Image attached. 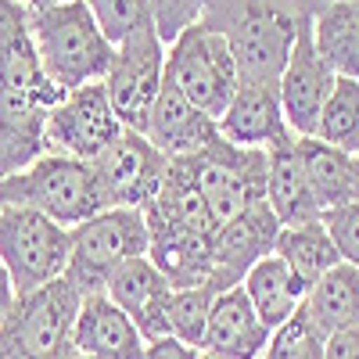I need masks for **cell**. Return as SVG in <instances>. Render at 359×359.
I'll return each instance as SVG.
<instances>
[{"label":"cell","mask_w":359,"mask_h":359,"mask_svg":"<svg viewBox=\"0 0 359 359\" xmlns=\"http://www.w3.org/2000/svg\"><path fill=\"white\" fill-rule=\"evenodd\" d=\"M201 18H205V0H151V22L165 47Z\"/></svg>","instance_id":"cell-30"},{"label":"cell","mask_w":359,"mask_h":359,"mask_svg":"<svg viewBox=\"0 0 359 359\" xmlns=\"http://www.w3.org/2000/svg\"><path fill=\"white\" fill-rule=\"evenodd\" d=\"M269 155V176H266V205L273 208L280 226H306L320 223L323 208L313 198L309 176L298 155V137H287L273 147H266Z\"/></svg>","instance_id":"cell-18"},{"label":"cell","mask_w":359,"mask_h":359,"mask_svg":"<svg viewBox=\"0 0 359 359\" xmlns=\"http://www.w3.org/2000/svg\"><path fill=\"white\" fill-rule=\"evenodd\" d=\"M352 162H355V176H359V151H355V155H352Z\"/></svg>","instance_id":"cell-36"},{"label":"cell","mask_w":359,"mask_h":359,"mask_svg":"<svg viewBox=\"0 0 359 359\" xmlns=\"http://www.w3.org/2000/svg\"><path fill=\"white\" fill-rule=\"evenodd\" d=\"M69 233H72V255L65 277L83 294L104 291V280L115 266L147 255V248H151V233H147V219L140 208H104V212L72 226Z\"/></svg>","instance_id":"cell-8"},{"label":"cell","mask_w":359,"mask_h":359,"mask_svg":"<svg viewBox=\"0 0 359 359\" xmlns=\"http://www.w3.org/2000/svg\"><path fill=\"white\" fill-rule=\"evenodd\" d=\"M327 359H359V323L327 338Z\"/></svg>","instance_id":"cell-33"},{"label":"cell","mask_w":359,"mask_h":359,"mask_svg":"<svg viewBox=\"0 0 359 359\" xmlns=\"http://www.w3.org/2000/svg\"><path fill=\"white\" fill-rule=\"evenodd\" d=\"M29 29H33V43L47 79L62 94L79 90L86 83H104L115 62V47L104 40L83 0L29 11Z\"/></svg>","instance_id":"cell-3"},{"label":"cell","mask_w":359,"mask_h":359,"mask_svg":"<svg viewBox=\"0 0 359 359\" xmlns=\"http://www.w3.org/2000/svg\"><path fill=\"white\" fill-rule=\"evenodd\" d=\"M72 341L79 359H144L147 348L137 323L104 291L83 298Z\"/></svg>","instance_id":"cell-16"},{"label":"cell","mask_w":359,"mask_h":359,"mask_svg":"<svg viewBox=\"0 0 359 359\" xmlns=\"http://www.w3.org/2000/svg\"><path fill=\"white\" fill-rule=\"evenodd\" d=\"M262 359H327V338L309 320V313L298 309L287 323H280L277 331L269 334Z\"/></svg>","instance_id":"cell-29"},{"label":"cell","mask_w":359,"mask_h":359,"mask_svg":"<svg viewBox=\"0 0 359 359\" xmlns=\"http://www.w3.org/2000/svg\"><path fill=\"white\" fill-rule=\"evenodd\" d=\"M316 140L331 144V147H341V151H348V155L359 151V83L355 79L338 76L331 97H327V104L320 111Z\"/></svg>","instance_id":"cell-26"},{"label":"cell","mask_w":359,"mask_h":359,"mask_svg":"<svg viewBox=\"0 0 359 359\" xmlns=\"http://www.w3.org/2000/svg\"><path fill=\"white\" fill-rule=\"evenodd\" d=\"M201 359H208V355H201Z\"/></svg>","instance_id":"cell-38"},{"label":"cell","mask_w":359,"mask_h":359,"mask_svg":"<svg viewBox=\"0 0 359 359\" xmlns=\"http://www.w3.org/2000/svg\"><path fill=\"white\" fill-rule=\"evenodd\" d=\"M165 79H172L194 108L219 123L237 94L241 72H237L230 43L198 22L165 47Z\"/></svg>","instance_id":"cell-7"},{"label":"cell","mask_w":359,"mask_h":359,"mask_svg":"<svg viewBox=\"0 0 359 359\" xmlns=\"http://www.w3.org/2000/svg\"><path fill=\"white\" fill-rule=\"evenodd\" d=\"M323 226H327V233H331L341 262L359 266V201L341 205V208H327Z\"/></svg>","instance_id":"cell-31"},{"label":"cell","mask_w":359,"mask_h":359,"mask_svg":"<svg viewBox=\"0 0 359 359\" xmlns=\"http://www.w3.org/2000/svg\"><path fill=\"white\" fill-rule=\"evenodd\" d=\"M123 123L111 108L104 83H86L57 101L47 111L43 140L47 155H69L79 162H97L108 147L123 137Z\"/></svg>","instance_id":"cell-9"},{"label":"cell","mask_w":359,"mask_h":359,"mask_svg":"<svg viewBox=\"0 0 359 359\" xmlns=\"http://www.w3.org/2000/svg\"><path fill=\"white\" fill-rule=\"evenodd\" d=\"M269 327L259 320L252 309L245 287L219 291L212 302L205 338H201V355L208 359H262L269 345Z\"/></svg>","instance_id":"cell-15"},{"label":"cell","mask_w":359,"mask_h":359,"mask_svg":"<svg viewBox=\"0 0 359 359\" xmlns=\"http://www.w3.org/2000/svg\"><path fill=\"white\" fill-rule=\"evenodd\" d=\"M313 40L334 76L359 83V0H331L313 22Z\"/></svg>","instance_id":"cell-23"},{"label":"cell","mask_w":359,"mask_h":359,"mask_svg":"<svg viewBox=\"0 0 359 359\" xmlns=\"http://www.w3.org/2000/svg\"><path fill=\"white\" fill-rule=\"evenodd\" d=\"M187 158L216 230L241 219L245 212L266 201V176H269L266 147H241L219 137L205 151Z\"/></svg>","instance_id":"cell-6"},{"label":"cell","mask_w":359,"mask_h":359,"mask_svg":"<svg viewBox=\"0 0 359 359\" xmlns=\"http://www.w3.org/2000/svg\"><path fill=\"white\" fill-rule=\"evenodd\" d=\"M62 97L40 65L29 8L0 0V180L25 172L47 155L43 123Z\"/></svg>","instance_id":"cell-1"},{"label":"cell","mask_w":359,"mask_h":359,"mask_svg":"<svg viewBox=\"0 0 359 359\" xmlns=\"http://www.w3.org/2000/svg\"><path fill=\"white\" fill-rule=\"evenodd\" d=\"M0 208H4V198H0Z\"/></svg>","instance_id":"cell-37"},{"label":"cell","mask_w":359,"mask_h":359,"mask_svg":"<svg viewBox=\"0 0 359 359\" xmlns=\"http://www.w3.org/2000/svg\"><path fill=\"white\" fill-rule=\"evenodd\" d=\"M298 155H302L313 198L323 212L359 201V176H355V162L348 151L323 144L316 137H298Z\"/></svg>","instance_id":"cell-21"},{"label":"cell","mask_w":359,"mask_h":359,"mask_svg":"<svg viewBox=\"0 0 359 359\" xmlns=\"http://www.w3.org/2000/svg\"><path fill=\"white\" fill-rule=\"evenodd\" d=\"M277 233H280V223L266 201L255 205L252 212H245L241 219L219 226L212 233V291L219 294L230 287H241L248 269L273 252Z\"/></svg>","instance_id":"cell-13"},{"label":"cell","mask_w":359,"mask_h":359,"mask_svg":"<svg viewBox=\"0 0 359 359\" xmlns=\"http://www.w3.org/2000/svg\"><path fill=\"white\" fill-rule=\"evenodd\" d=\"M94 15L97 29L111 47L126 43L140 29H155L151 22V0H83Z\"/></svg>","instance_id":"cell-28"},{"label":"cell","mask_w":359,"mask_h":359,"mask_svg":"<svg viewBox=\"0 0 359 359\" xmlns=\"http://www.w3.org/2000/svg\"><path fill=\"white\" fill-rule=\"evenodd\" d=\"M144 137L151 140L165 158H187L205 151L212 140H219V123L208 118L201 108H194L184 94L176 90L172 79H162V90L147 115V130Z\"/></svg>","instance_id":"cell-14"},{"label":"cell","mask_w":359,"mask_h":359,"mask_svg":"<svg viewBox=\"0 0 359 359\" xmlns=\"http://www.w3.org/2000/svg\"><path fill=\"white\" fill-rule=\"evenodd\" d=\"M22 8L29 11H43V8H57V4H69V0H18Z\"/></svg>","instance_id":"cell-35"},{"label":"cell","mask_w":359,"mask_h":359,"mask_svg":"<svg viewBox=\"0 0 359 359\" xmlns=\"http://www.w3.org/2000/svg\"><path fill=\"white\" fill-rule=\"evenodd\" d=\"M165 79V43L155 29H140L137 36L115 47V62L104 76L111 108L118 123L133 133L147 130V115Z\"/></svg>","instance_id":"cell-10"},{"label":"cell","mask_w":359,"mask_h":359,"mask_svg":"<svg viewBox=\"0 0 359 359\" xmlns=\"http://www.w3.org/2000/svg\"><path fill=\"white\" fill-rule=\"evenodd\" d=\"M147 233H151L147 259L158 266V273L172 287H212V241L208 237L162 223H147Z\"/></svg>","instance_id":"cell-19"},{"label":"cell","mask_w":359,"mask_h":359,"mask_svg":"<svg viewBox=\"0 0 359 359\" xmlns=\"http://www.w3.org/2000/svg\"><path fill=\"white\" fill-rule=\"evenodd\" d=\"M11 306H15V287H11L8 269L0 266V323H4V316L11 313Z\"/></svg>","instance_id":"cell-34"},{"label":"cell","mask_w":359,"mask_h":359,"mask_svg":"<svg viewBox=\"0 0 359 359\" xmlns=\"http://www.w3.org/2000/svg\"><path fill=\"white\" fill-rule=\"evenodd\" d=\"M90 165H94L104 208H144L158 194L169 158L144 133L123 130V137Z\"/></svg>","instance_id":"cell-11"},{"label":"cell","mask_w":359,"mask_h":359,"mask_svg":"<svg viewBox=\"0 0 359 359\" xmlns=\"http://www.w3.org/2000/svg\"><path fill=\"white\" fill-rule=\"evenodd\" d=\"M241 287H245L252 309L259 313V320L269 327V331H277L280 323H287L298 309L306 306V294H309V287L298 280L287 269V262L273 252L248 269Z\"/></svg>","instance_id":"cell-20"},{"label":"cell","mask_w":359,"mask_h":359,"mask_svg":"<svg viewBox=\"0 0 359 359\" xmlns=\"http://www.w3.org/2000/svg\"><path fill=\"white\" fill-rule=\"evenodd\" d=\"M4 205H29L62 226H79L83 219L104 212V198L90 162L69 155H43L18 176L0 180Z\"/></svg>","instance_id":"cell-4"},{"label":"cell","mask_w":359,"mask_h":359,"mask_svg":"<svg viewBox=\"0 0 359 359\" xmlns=\"http://www.w3.org/2000/svg\"><path fill=\"white\" fill-rule=\"evenodd\" d=\"M212 302H216V291L208 284L172 287V294H169V331H172V338L201 348L208 316H212Z\"/></svg>","instance_id":"cell-27"},{"label":"cell","mask_w":359,"mask_h":359,"mask_svg":"<svg viewBox=\"0 0 359 359\" xmlns=\"http://www.w3.org/2000/svg\"><path fill=\"white\" fill-rule=\"evenodd\" d=\"M327 4L331 0H205L201 25L230 43L241 83L280 86L298 29Z\"/></svg>","instance_id":"cell-2"},{"label":"cell","mask_w":359,"mask_h":359,"mask_svg":"<svg viewBox=\"0 0 359 359\" xmlns=\"http://www.w3.org/2000/svg\"><path fill=\"white\" fill-rule=\"evenodd\" d=\"M302 309L320 327L323 338L345 331V327H355L359 323V266L338 262L334 269H327L309 287Z\"/></svg>","instance_id":"cell-22"},{"label":"cell","mask_w":359,"mask_h":359,"mask_svg":"<svg viewBox=\"0 0 359 359\" xmlns=\"http://www.w3.org/2000/svg\"><path fill=\"white\" fill-rule=\"evenodd\" d=\"M72 255L69 226L47 219L29 205L0 208V266L8 269L15 298L33 294L50 280L65 277Z\"/></svg>","instance_id":"cell-5"},{"label":"cell","mask_w":359,"mask_h":359,"mask_svg":"<svg viewBox=\"0 0 359 359\" xmlns=\"http://www.w3.org/2000/svg\"><path fill=\"white\" fill-rule=\"evenodd\" d=\"M172 284L158 273V266L147 259V255H137V259H126L123 266H115L108 280H104V294L111 298V302L123 309L130 320L151 302V298H158L162 291H169Z\"/></svg>","instance_id":"cell-25"},{"label":"cell","mask_w":359,"mask_h":359,"mask_svg":"<svg viewBox=\"0 0 359 359\" xmlns=\"http://www.w3.org/2000/svg\"><path fill=\"white\" fill-rule=\"evenodd\" d=\"M313 22H302L294 36V47L287 54V65L280 72V108L294 137H316L320 126V111L331 97V90L338 83V76L331 72V65L320 57L316 40H313Z\"/></svg>","instance_id":"cell-12"},{"label":"cell","mask_w":359,"mask_h":359,"mask_svg":"<svg viewBox=\"0 0 359 359\" xmlns=\"http://www.w3.org/2000/svg\"><path fill=\"white\" fill-rule=\"evenodd\" d=\"M144 359H201V348L180 338H158V341H147Z\"/></svg>","instance_id":"cell-32"},{"label":"cell","mask_w":359,"mask_h":359,"mask_svg":"<svg viewBox=\"0 0 359 359\" xmlns=\"http://www.w3.org/2000/svg\"><path fill=\"white\" fill-rule=\"evenodd\" d=\"M273 255H280L287 262V269L302 280L306 287H313L327 269H334L341 262L331 233H327L323 219L320 223H306V226H280Z\"/></svg>","instance_id":"cell-24"},{"label":"cell","mask_w":359,"mask_h":359,"mask_svg":"<svg viewBox=\"0 0 359 359\" xmlns=\"http://www.w3.org/2000/svg\"><path fill=\"white\" fill-rule=\"evenodd\" d=\"M219 133L241 147H273L294 137L280 108V86L237 83V94L219 118Z\"/></svg>","instance_id":"cell-17"}]
</instances>
